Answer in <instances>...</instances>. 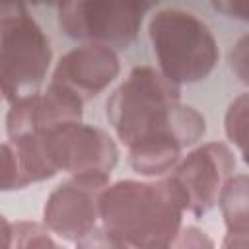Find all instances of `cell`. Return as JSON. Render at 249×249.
Here are the masks:
<instances>
[{
    "label": "cell",
    "instance_id": "8fae6325",
    "mask_svg": "<svg viewBox=\"0 0 249 249\" xmlns=\"http://www.w3.org/2000/svg\"><path fill=\"white\" fill-rule=\"evenodd\" d=\"M130 167L144 177H161L181 160V144L169 134H154L126 146Z\"/></svg>",
    "mask_w": 249,
    "mask_h": 249
},
{
    "label": "cell",
    "instance_id": "277c9868",
    "mask_svg": "<svg viewBox=\"0 0 249 249\" xmlns=\"http://www.w3.org/2000/svg\"><path fill=\"white\" fill-rule=\"evenodd\" d=\"M148 37L160 74L177 86L206 80L218 64L220 49L214 33L189 10H158L148 23Z\"/></svg>",
    "mask_w": 249,
    "mask_h": 249
},
{
    "label": "cell",
    "instance_id": "9c48e42d",
    "mask_svg": "<svg viewBox=\"0 0 249 249\" xmlns=\"http://www.w3.org/2000/svg\"><path fill=\"white\" fill-rule=\"evenodd\" d=\"M119 72L121 60L113 49L101 45H80L58 58L51 84L70 91L86 103L105 91Z\"/></svg>",
    "mask_w": 249,
    "mask_h": 249
},
{
    "label": "cell",
    "instance_id": "ba28073f",
    "mask_svg": "<svg viewBox=\"0 0 249 249\" xmlns=\"http://www.w3.org/2000/svg\"><path fill=\"white\" fill-rule=\"evenodd\" d=\"M235 165V154L228 144L206 142L183 156L169 177L187 195V210L200 218L216 206L220 191L233 175Z\"/></svg>",
    "mask_w": 249,
    "mask_h": 249
},
{
    "label": "cell",
    "instance_id": "8992f818",
    "mask_svg": "<svg viewBox=\"0 0 249 249\" xmlns=\"http://www.w3.org/2000/svg\"><path fill=\"white\" fill-rule=\"evenodd\" d=\"M148 10H152V4L66 2L58 6V27L66 37L82 41V45L123 51L136 41Z\"/></svg>",
    "mask_w": 249,
    "mask_h": 249
},
{
    "label": "cell",
    "instance_id": "5bb4252c",
    "mask_svg": "<svg viewBox=\"0 0 249 249\" xmlns=\"http://www.w3.org/2000/svg\"><path fill=\"white\" fill-rule=\"evenodd\" d=\"M247 109H249V97L247 93H239L226 111L224 117V130L228 140L245 156V144H247Z\"/></svg>",
    "mask_w": 249,
    "mask_h": 249
},
{
    "label": "cell",
    "instance_id": "ac0fdd59",
    "mask_svg": "<svg viewBox=\"0 0 249 249\" xmlns=\"http://www.w3.org/2000/svg\"><path fill=\"white\" fill-rule=\"evenodd\" d=\"M230 66L241 82L247 84V37H241L230 53Z\"/></svg>",
    "mask_w": 249,
    "mask_h": 249
},
{
    "label": "cell",
    "instance_id": "e0dca14e",
    "mask_svg": "<svg viewBox=\"0 0 249 249\" xmlns=\"http://www.w3.org/2000/svg\"><path fill=\"white\" fill-rule=\"evenodd\" d=\"M169 249H216V245L204 230L196 226H187L179 230Z\"/></svg>",
    "mask_w": 249,
    "mask_h": 249
},
{
    "label": "cell",
    "instance_id": "6da1fadb",
    "mask_svg": "<svg viewBox=\"0 0 249 249\" xmlns=\"http://www.w3.org/2000/svg\"><path fill=\"white\" fill-rule=\"evenodd\" d=\"M105 115L124 146L154 134H169L185 150L206 134L202 113L181 103V86L144 64L134 66L111 91Z\"/></svg>",
    "mask_w": 249,
    "mask_h": 249
},
{
    "label": "cell",
    "instance_id": "4fadbf2b",
    "mask_svg": "<svg viewBox=\"0 0 249 249\" xmlns=\"http://www.w3.org/2000/svg\"><path fill=\"white\" fill-rule=\"evenodd\" d=\"M12 249H64L54 241L51 231L33 220L12 224Z\"/></svg>",
    "mask_w": 249,
    "mask_h": 249
},
{
    "label": "cell",
    "instance_id": "7402d4cb",
    "mask_svg": "<svg viewBox=\"0 0 249 249\" xmlns=\"http://www.w3.org/2000/svg\"><path fill=\"white\" fill-rule=\"evenodd\" d=\"M0 99H2V95H0Z\"/></svg>",
    "mask_w": 249,
    "mask_h": 249
},
{
    "label": "cell",
    "instance_id": "2e32d148",
    "mask_svg": "<svg viewBox=\"0 0 249 249\" xmlns=\"http://www.w3.org/2000/svg\"><path fill=\"white\" fill-rule=\"evenodd\" d=\"M76 249H138L117 235L109 233L101 224H97L91 231H88L82 239L76 241Z\"/></svg>",
    "mask_w": 249,
    "mask_h": 249
},
{
    "label": "cell",
    "instance_id": "52a82bcc",
    "mask_svg": "<svg viewBox=\"0 0 249 249\" xmlns=\"http://www.w3.org/2000/svg\"><path fill=\"white\" fill-rule=\"evenodd\" d=\"M109 183V173L70 175L47 196L43 226L51 233L76 243L99 224V196Z\"/></svg>",
    "mask_w": 249,
    "mask_h": 249
},
{
    "label": "cell",
    "instance_id": "7c38bea8",
    "mask_svg": "<svg viewBox=\"0 0 249 249\" xmlns=\"http://www.w3.org/2000/svg\"><path fill=\"white\" fill-rule=\"evenodd\" d=\"M216 204L228 231L249 233V179L245 173H233L224 183Z\"/></svg>",
    "mask_w": 249,
    "mask_h": 249
},
{
    "label": "cell",
    "instance_id": "7a4b0ae2",
    "mask_svg": "<svg viewBox=\"0 0 249 249\" xmlns=\"http://www.w3.org/2000/svg\"><path fill=\"white\" fill-rule=\"evenodd\" d=\"M185 210L187 195L169 175L109 183L99 196V224L138 249H169Z\"/></svg>",
    "mask_w": 249,
    "mask_h": 249
},
{
    "label": "cell",
    "instance_id": "3957f363",
    "mask_svg": "<svg viewBox=\"0 0 249 249\" xmlns=\"http://www.w3.org/2000/svg\"><path fill=\"white\" fill-rule=\"evenodd\" d=\"M10 144L18 156L23 187L47 181L58 171L68 175H111L119 161V148L109 132L84 123H68L31 132Z\"/></svg>",
    "mask_w": 249,
    "mask_h": 249
},
{
    "label": "cell",
    "instance_id": "d6986e66",
    "mask_svg": "<svg viewBox=\"0 0 249 249\" xmlns=\"http://www.w3.org/2000/svg\"><path fill=\"white\" fill-rule=\"evenodd\" d=\"M212 8L224 12L228 18H237L241 21H247V6L245 4H231V2H214Z\"/></svg>",
    "mask_w": 249,
    "mask_h": 249
},
{
    "label": "cell",
    "instance_id": "9a60e30c",
    "mask_svg": "<svg viewBox=\"0 0 249 249\" xmlns=\"http://www.w3.org/2000/svg\"><path fill=\"white\" fill-rule=\"evenodd\" d=\"M23 189L18 156L12 144L0 142V193H10Z\"/></svg>",
    "mask_w": 249,
    "mask_h": 249
},
{
    "label": "cell",
    "instance_id": "30bf717a",
    "mask_svg": "<svg viewBox=\"0 0 249 249\" xmlns=\"http://www.w3.org/2000/svg\"><path fill=\"white\" fill-rule=\"evenodd\" d=\"M82 115L84 103L76 95L54 84H49L45 91H37L10 103L6 115V134L12 142L31 132L68 123H82Z\"/></svg>",
    "mask_w": 249,
    "mask_h": 249
},
{
    "label": "cell",
    "instance_id": "5b68a950",
    "mask_svg": "<svg viewBox=\"0 0 249 249\" xmlns=\"http://www.w3.org/2000/svg\"><path fill=\"white\" fill-rule=\"evenodd\" d=\"M51 62V41L29 8L0 2V95L14 103L37 93Z\"/></svg>",
    "mask_w": 249,
    "mask_h": 249
},
{
    "label": "cell",
    "instance_id": "ffe728a7",
    "mask_svg": "<svg viewBox=\"0 0 249 249\" xmlns=\"http://www.w3.org/2000/svg\"><path fill=\"white\" fill-rule=\"evenodd\" d=\"M247 245H249V233L228 231L224 241H222V249H247Z\"/></svg>",
    "mask_w": 249,
    "mask_h": 249
},
{
    "label": "cell",
    "instance_id": "44dd1931",
    "mask_svg": "<svg viewBox=\"0 0 249 249\" xmlns=\"http://www.w3.org/2000/svg\"><path fill=\"white\" fill-rule=\"evenodd\" d=\"M0 249H12V224L0 214Z\"/></svg>",
    "mask_w": 249,
    "mask_h": 249
}]
</instances>
